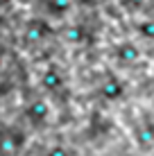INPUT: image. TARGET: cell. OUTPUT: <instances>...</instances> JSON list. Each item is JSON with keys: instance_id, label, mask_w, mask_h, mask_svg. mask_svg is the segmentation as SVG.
Masks as SVG:
<instances>
[{"instance_id": "obj_1", "label": "cell", "mask_w": 154, "mask_h": 156, "mask_svg": "<svg viewBox=\"0 0 154 156\" xmlns=\"http://www.w3.org/2000/svg\"><path fill=\"white\" fill-rule=\"evenodd\" d=\"M25 143H27V136L18 127H0V154H16L18 149L25 147Z\"/></svg>"}, {"instance_id": "obj_2", "label": "cell", "mask_w": 154, "mask_h": 156, "mask_svg": "<svg viewBox=\"0 0 154 156\" xmlns=\"http://www.w3.org/2000/svg\"><path fill=\"white\" fill-rule=\"evenodd\" d=\"M50 104H48L45 100H34L30 102V106L25 109V115H27V120L32 122L34 127H43L48 120H50Z\"/></svg>"}, {"instance_id": "obj_3", "label": "cell", "mask_w": 154, "mask_h": 156, "mask_svg": "<svg viewBox=\"0 0 154 156\" xmlns=\"http://www.w3.org/2000/svg\"><path fill=\"white\" fill-rule=\"evenodd\" d=\"M116 59L120 63H125V66H131V63H136L141 59V48L134 41H123L116 45Z\"/></svg>"}, {"instance_id": "obj_4", "label": "cell", "mask_w": 154, "mask_h": 156, "mask_svg": "<svg viewBox=\"0 0 154 156\" xmlns=\"http://www.w3.org/2000/svg\"><path fill=\"white\" fill-rule=\"evenodd\" d=\"M102 98L104 100H109V102H118V100H123V95H125V82L123 79H118V77H109L107 82L102 84Z\"/></svg>"}, {"instance_id": "obj_5", "label": "cell", "mask_w": 154, "mask_h": 156, "mask_svg": "<svg viewBox=\"0 0 154 156\" xmlns=\"http://www.w3.org/2000/svg\"><path fill=\"white\" fill-rule=\"evenodd\" d=\"M41 86H43V90L48 93H57V90L63 88V75L59 73V68L50 66L48 70L41 75Z\"/></svg>"}, {"instance_id": "obj_6", "label": "cell", "mask_w": 154, "mask_h": 156, "mask_svg": "<svg viewBox=\"0 0 154 156\" xmlns=\"http://www.w3.org/2000/svg\"><path fill=\"white\" fill-rule=\"evenodd\" d=\"M70 0H45V12L55 18H63L68 12H70Z\"/></svg>"}, {"instance_id": "obj_7", "label": "cell", "mask_w": 154, "mask_h": 156, "mask_svg": "<svg viewBox=\"0 0 154 156\" xmlns=\"http://www.w3.org/2000/svg\"><path fill=\"white\" fill-rule=\"evenodd\" d=\"M50 32V27L43 23V20H32L27 23V30H25V39L27 41H41L43 36Z\"/></svg>"}, {"instance_id": "obj_8", "label": "cell", "mask_w": 154, "mask_h": 156, "mask_svg": "<svg viewBox=\"0 0 154 156\" xmlns=\"http://www.w3.org/2000/svg\"><path fill=\"white\" fill-rule=\"evenodd\" d=\"M66 39L70 43H84L86 41V27H84V25H73V27H68Z\"/></svg>"}, {"instance_id": "obj_9", "label": "cell", "mask_w": 154, "mask_h": 156, "mask_svg": "<svg viewBox=\"0 0 154 156\" xmlns=\"http://www.w3.org/2000/svg\"><path fill=\"white\" fill-rule=\"evenodd\" d=\"M138 34L145 41H154V18L141 20V23H138Z\"/></svg>"}, {"instance_id": "obj_10", "label": "cell", "mask_w": 154, "mask_h": 156, "mask_svg": "<svg viewBox=\"0 0 154 156\" xmlns=\"http://www.w3.org/2000/svg\"><path fill=\"white\" fill-rule=\"evenodd\" d=\"M45 156H73V154H70V149L63 147V145H52L45 152Z\"/></svg>"}, {"instance_id": "obj_11", "label": "cell", "mask_w": 154, "mask_h": 156, "mask_svg": "<svg viewBox=\"0 0 154 156\" xmlns=\"http://www.w3.org/2000/svg\"><path fill=\"white\" fill-rule=\"evenodd\" d=\"M141 140L145 143V145H150V143H154V127L152 125H143V129H141Z\"/></svg>"}, {"instance_id": "obj_12", "label": "cell", "mask_w": 154, "mask_h": 156, "mask_svg": "<svg viewBox=\"0 0 154 156\" xmlns=\"http://www.w3.org/2000/svg\"><path fill=\"white\" fill-rule=\"evenodd\" d=\"M120 2H123L125 7H129V9H141L143 5H145V0H120Z\"/></svg>"}, {"instance_id": "obj_13", "label": "cell", "mask_w": 154, "mask_h": 156, "mask_svg": "<svg viewBox=\"0 0 154 156\" xmlns=\"http://www.w3.org/2000/svg\"><path fill=\"white\" fill-rule=\"evenodd\" d=\"M9 2H14V0H0V5H9Z\"/></svg>"}, {"instance_id": "obj_14", "label": "cell", "mask_w": 154, "mask_h": 156, "mask_svg": "<svg viewBox=\"0 0 154 156\" xmlns=\"http://www.w3.org/2000/svg\"><path fill=\"white\" fill-rule=\"evenodd\" d=\"M0 68H2V52H0Z\"/></svg>"}]
</instances>
